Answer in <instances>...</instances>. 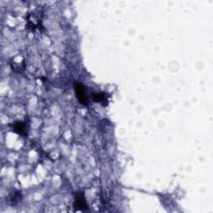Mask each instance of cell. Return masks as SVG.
<instances>
[{
	"instance_id": "3957f363",
	"label": "cell",
	"mask_w": 213,
	"mask_h": 213,
	"mask_svg": "<svg viewBox=\"0 0 213 213\" xmlns=\"http://www.w3.org/2000/svg\"><path fill=\"white\" fill-rule=\"evenodd\" d=\"M14 130L16 131L18 134H22L25 132V125L23 122H18L14 125Z\"/></svg>"
},
{
	"instance_id": "277c9868",
	"label": "cell",
	"mask_w": 213,
	"mask_h": 213,
	"mask_svg": "<svg viewBox=\"0 0 213 213\" xmlns=\"http://www.w3.org/2000/svg\"><path fill=\"white\" fill-rule=\"evenodd\" d=\"M92 98H93V100L94 101H96V102H99V103H102L103 101H105L106 99V96L105 94H103V93H93L92 94Z\"/></svg>"
},
{
	"instance_id": "7a4b0ae2",
	"label": "cell",
	"mask_w": 213,
	"mask_h": 213,
	"mask_svg": "<svg viewBox=\"0 0 213 213\" xmlns=\"http://www.w3.org/2000/svg\"><path fill=\"white\" fill-rule=\"evenodd\" d=\"M75 206L78 207L80 210H83L87 208V204L84 200V197L83 196H81L80 194H78V196L76 197V200H75Z\"/></svg>"
},
{
	"instance_id": "6da1fadb",
	"label": "cell",
	"mask_w": 213,
	"mask_h": 213,
	"mask_svg": "<svg viewBox=\"0 0 213 213\" xmlns=\"http://www.w3.org/2000/svg\"><path fill=\"white\" fill-rule=\"evenodd\" d=\"M75 92H76V96H77L78 102L83 105H86L88 103V97L85 93V88L82 83L75 84Z\"/></svg>"
}]
</instances>
